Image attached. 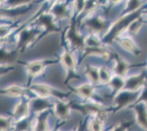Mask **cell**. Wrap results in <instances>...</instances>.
I'll return each instance as SVG.
<instances>
[{"instance_id":"obj_21","label":"cell","mask_w":147,"mask_h":131,"mask_svg":"<svg viewBox=\"0 0 147 131\" xmlns=\"http://www.w3.org/2000/svg\"><path fill=\"white\" fill-rule=\"evenodd\" d=\"M141 26V21L139 18H136V20H133L132 22L129 24V32H130L133 34H136L138 32L139 29Z\"/></svg>"},{"instance_id":"obj_10","label":"cell","mask_w":147,"mask_h":131,"mask_svg":"<svg viewBox=\"0 0 147 131\" xmlns=\"http://www.w3.org/2000/svg\"><path fill=\"white\" fill-rule=\"evenodd\" d=\"M84 49H85L84 52L87 55L99 56V57H103L105 59L108 58L110 55L109 51L106 48L103 47L102 45L93 46V47H84Z\"/></svg>"},{"instance_id":"obj_7","label":"cell","mask_w":147,"mask_h":131,"mask_svg":"<svg viewBox=\"0 0 147 131\" xmlns=\"http://www.w3.org/2000/svg\"><path fill=\"white\" fill-rule=\"evenodd\" d=\"M67 38L72 44V45L78 49L84 47V45H85V42H84V40L81 36L76 32V29L73 28L68 30L67 33Z\"/></svg>"},{"instance_id":"obj_9","label":"cell","mask_w":147,"mask_h":131,"mask_svg":"<svg viewBox=\"0 0 147 131\" xmlns=\"http://www.w3.org/2000/svg\"><path fill=\"white\" fill-rule=\"evenodd\" d=\"M54 113L61 120H66L69 116V106L68 104L58 101L54 105Z\"/></svg>"},{"instance_id":"obj_2","label":"cell","mask_w":147,"mask_h":131,"mask_svg":"<svg viewBox=\"0 0 147 131\" xmlns=\"http://www.w3.org/2000/svg\"><path fill=\"white\" fill-rule=\"evenodd\" d=\"M145 79V75L143 73L130 76L125 80V85L123 89L136 92L144 85Z\"/></svg>"},{"instance_id":"obj_3","label":"cell","mask_w":147,"mask_h":131,"mask_svg":"<svg viewBox=\"0 0 147 131\" xmlns=\"http://www.w3.org/2000/svg\"><path fill=\"white\" fill-rule=\"evenodd\" d=\"M53 62L50 60H34L26 65V70L30 76H38L43 72L45 67Z\"/></svg>"},{"instance_id":"obj_27","label":"cell","mask_w":147,"mask_h":131,"mask_svg":"<svg viewBox=\"0 0 147 131\" xmlns=\"http://www.w3.org/2000/svg\"><path fill=\"white\" fill-rule=\"evenodd\" d=\"M26 1H28V0H14L15 3L16 4H21V3H24V2H26Z\"/></svg>"},{"instance_id":"obj_17","label":"cell","mask_w":147,"mask_h":131,"mask_svg":"<svg viewBox=\"0 0 147 131\" xmlns=\"http://www.w3.org/2000/svg\"><path fill=\"white\" fill-rule=\"evenodd\" d=\"M110 84L111 86L113 88L114 90L119 92L120 90L123 89L124 85H125V79L121 77V76H116L112 77L110 82L108 83Z\"/></svg>"},{"instance_id":"obj_14","label":"cell","mask_w":147,"mask_h":131,"mask_svg":"<svg viewBox=\"0 0 147 131\" xmlns=\"http://www.w3.org/2000/svg\"><path fill=\"white\" fill-rule=\"evenodd\" d=\"M94 91L93 85L90 84H84L77 88V92L84 98H89L92 97Z\"/></svg>"},{"instance_id":"obj_11","label":"cell","mask_w":147,"mask_h":131,"mask_svg":"<svg viewBox=\"0 0 147 131\" xmlns=\"http://www.w3.org/2000/svg\"><path fill=\"white\" fill-rule=\"evenodd\" d=\"M61 61L68 71H73L76 67V60L73 53L69 51H65L61 55Z\"/></svg>"},{"instance_id":"obj_24","label":"cell","mask_w":147,"mask_h":131,"mask_svg":"<svg viewBox=\"0 0 147 131\" xmlns=\"http://www.w3.org/2000/svg\"><path fill=\"white\" fill-rule=\"evenodd\" d=\"M141 0H130V1H129V3H128L127 8L132 12L137 11L138 9L139 8V7L141 6Z\"/></svg>"},{"instance_id":"obj_5","label":"cell","mask_w":147,"mask_h":131,"mask_svg":"<svg viewBox=\"0 0 147 131\" xmlns=\"http://www.w3.org/2000/svg\"><path fill=\"white\" fill-rule=\"evenodd\" d=\"M136 112V120L140 126L147 130V110L145 103L141 102L135 107Z\"/></svg>"},{"instance_id":"obj_1","label":"cell","mask_w":147,"mask_h":131,"mask_svg":"<svg viewBox=\"0 0 147 131\" xmlns=\"http://www.w3.org/2000/svg\"><path fill=\"white\" fill-rule=\"evenodd\" d=\"M136 95L137 94L136 92L122 89V91H120L119 93L116 96L114 102L118 108H123L134 102L137 97Z\"/></svg>"},{"instance_id":"obj_20","label":"cell","mask_w":147,"mask_h":131,"mask_svg":"<svg viewBox=\"0 0 147 131\" xmlns=\"http://www.w3.org/2000/svg\"><path fill=\"white\" fill-rule=\"evenodd\" d=\"M48 106H49V103L45 101H44L43 98L35 100L32 104V107L34 108V111L39 112V113L44 111L45 109H47Z\"/></svg>"},{"instance_id":"obj_8","label":"cell","mask_w":147,"mask_h":131,"mask_svg":"<svg viewBox=\"0 0 147 131\" xmlns=\"http://www.w3.org/2000/svg\"><path fill=\"white\" fill-rule=\"evenodd\" d=\"M128 69H129V64L127 61L121 57H117L113 68V71L116 75L123 78L127 73Z\"/></svg>"},{"instance_id":"obj_26","label":"cell","mask_w":147,"mask_h":131,"mask_svg":"<svg viewBox=\"0 0 147 131\" xmlns=\"http://www.w3.org/2000/svg\"><path fill=\"white\" fill-rule=\"evenodd\" d=\"M127 127L125 124H121V125H117L112 130V131H127Z\"/></svg>"},{"instance_id":"obj_15","label":"cell","mask_w":147,"mask_h":131,"mask_svg":"<svg viewBox=\"0 0 147 131\" xmlns=\"http://www.w3.org/2000/svg\"><path fill=\"white\" fill-rule=\"evenodd\" d=\"M37 37V34L35 32L33 31H25L23 33L21 37V41L22 45L24 46H28L29 44L32 43Z\"/></svg>"},{"instance_id":"obj_4","label":"cell","mask_w":147,"mask_h":131,"mask_svg":"<svg viewBox=\"0 0 147 131\" xmlns=\"http://www.w3.org/2000/svg\"><path fill=\"white\" fill-rule=\"evenodd\" d=\"M30 89L41 98L54 95V91H56L53 87L45 84H34L31 85Z\"/></svg>"},{"instance_id":"obj_18","label":"cell","mask_w":147,"mask_h":131,"mask_svg":"<svg viewBox=\"0 0 147 131\" xmlns=\"http://www.w3.org/2000/svg\"><path fill=\"white\" fill-rule=\"evenodd\" d=\"M112 76L111 74L110 70H108L106 67H101L99 68V78L100 83L106 84L110 82Z\"/></svg>"},{"instance_id":"obj_25","label":"cell","mask_w":147,"mask_h":131,"mask_svg":"<svg viewBox=\"0 0 147 131\" xmlns=\"http://www.w3.org/2000/svg\"><path fill=\"white\" fill-rule=\"evenodd\" d=\"M138 99L141 102L147 103V85L145 86L144 90L142 91V93L138 97Z\"/></svg>"},{"instance_id":"obj_13","label":"cell","mask_w":147,"mask_h":131,"mask_svg":"<svg viewBox=\"0 0 147 131\" xmlns=\"http://www.w3.org/2000/svg\"><path fill=\"white\" fill-rule=\"evenodd\" d=\"M86 74L92 84H99V68L94 66H88L86 68Z\"/></svg>"},{"instance_id":"obj_16","label":"cell","mask_w":147,"mask_h":131,"mask_svg":"<svg viewBox=\"0 0 147 131\" xmlns=\"http://www.w3.org/2000/svg\"><path fill=\"white\" fill-rule=\"evenodd\" d=\"M41 112L40 115L37 119V124L35 126V131H47L49 126H48V120H47V114L42 113Z\"/></svg>"},{"instance_id":"obj_28","label":"cell","mask_w":147,"mask_h":131,"mask_svg":"<svg viewBox=\"0 0 147 131\" xmlns=\"http://www.w3.org/2000/svg\"><path fill=\"white\" fill-rule=\"evenodd\" d=\"M76 131H84V127H79V128L78 129V130Z\"/></svg>"},{"instance_id":"obj_6","label":"cell","mask_w":147,"mask_h":131,"mask_svg":"<svg viewBox=\"0 0 147 131\" xmlns=\"http://www.w3.org/2000/svg\"><path fill=\"white\" fill-rule=\"evenodd\" d=\"M119 43L125 50L127 51L133 55L139 56L141 53V50L137 46L134 41L128 37H124L119 40Z\"/></svg>"},{"instance_id":"obj_19","label":"cell","mask_w":147,"mask_h":131,"mask_svg":"<svg viewBox=\"0 0 147 131\" xmlns=\"http://www.w3.org/2000/svg\"><path fill=\"white\" fill-rule=\"evenodd\" d=\"M88 26L96 32H100L104 27V22L102 19L99 18H93L88 23Z\"/></svg>"},{"instance_id":"obj_22","label":"cell","mask_w":147,"mask_h":131,"mask_svg":"<svg viewBox=\"0 0 147 131\" xmlns=\"http://www.w3.org/2000/svg\"><path fill=\"white\" fill-rule=\"evenodd\" d=\"M28 111H29V105L27 103H21L17 109L16 114L18 115V117H24L27 115Z\"/></svg>"},{"instance_id":"obj_29","label":"cell","mask_w":147,"mask_h":131,"mask_svg":"<svg viewBox=\"0 0 147 131\" xmlns=\"http://www.w3.org/2000/svg\"><path fill=\"white\" fill-rule=\"evenodd\" d=\"M111 1L113 2H120L121 0H111Z\"/></svg>"},{"instance_id":"obj_12","label":"cell","mask_w":147,"mask_h":131,"mask_svg":"<svg viewBox=\"0 0 147 131\" xmlns=\"http://www.w3.org/2000/svg\"><path fill=\"white\" fill-rule=\"evenodd\" d=\"M78 110L82 111L84 113H94L97 115L98 113L103 112L104 110L102 107L97 103L84 104L83 105H77Z\"/></svg>"},{"instance_id":"obj_23","label":"cell","mask_w":147,"mask_h":131,"mask_svg":"<svg viewBox=\"0 0 147 131\" xmlns=\"http://www.w3.org/2000/svg\"><path fill=\"white\" fill-rule=\"evenodd\" d=\"M53 13L58 17H64L67 14L66 7L63 5H58L53 9Z\"/></svg>"},{"instance_id":"obj_30","label":"cell","mask_w":147,"mask_h":131,"mask_svg":"<svg viewBox=\"0 0 147 131\" xmlns=\"http://www.w3.org/2000/svg\"><path fill=\"white\" fill-rule=\"evenodd\" d=\"M56 131H57V130H56Z\"/></svg>"}]
</instances>
